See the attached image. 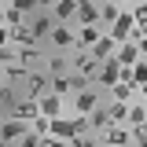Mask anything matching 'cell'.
I'll list each match as a JSON object with an SVG mask.
<instances>
[{"mask_svg": "<svg viewBox=\"0 0 147 147\" xmlns=\"http://www.w3.org/2000/svg\"><path fill=\"white\" fill-rule=\"evenodd\" d=\"M99 103H103V92L99 88H85V92H77V96L66 99V118H74V114H77V118H88Z\"/></svg>", "mask_w": 147, "mask_h": 147, "instance_id": "obj_1", "label": "cell"}, {"mask_svg": "<svg viewBox=\"0 0 147 147\" xmlns=\"http://www.w3.org/2000/svg\"><path fill=\"white\" fill-rule=\"evenodd\" d=\"M121 81V66H118V59H107V63H99V74H96V81H92V88L99 92H110L114 85Z\"/></svg>", "mask_w": 147, "mask_h": 147, "instance_id": "obj_2", "label": "cell"}, {"mask_svg": "<svg viewBox=\"0 0 147 147\" xmlns=\"http://www.w3.org/2000/svg\"><path fill=\"white\" fill-rule=\"evenodd\" d=\"M99 144L103 147H132V129L129 125H110L99 132Z\"/></svg>", "mask_w": 147, "mask_h": 147, "instance_id": "obj_3", "label": "cell"}, {"mask_svg": "<svg viewBox=\"0 0 147 147\" xmlns=\"http://www.w3.org/2000/svg\"><path fill=\"white\" fill-rule=\"evenodd\" d=\"M70 74H81V77L96 81V74H99V63H96L88 52H70Z\"/></svg>", "mask_w": 147, "mask_h": 147, "instance_id": "obj_4", "label": "cell"}, {"mask_svg": "<svg viewBox=\"0 0 147 147\" xmlns=\"http://www.w3.org/2000/svg\"><path fill=\"white\" fill-rule=\"evenodd\" d=\"M37 107H40V118H48V121L66 118V99H59V96H52V92H44V96L37 99Z\"/></svg>", "mask_w": 147, "mask_h": 147, "instance_id": "obj_5", "label": "cell"}, {"mask_svg": "<svg viewBox=\"0 0 147 147\" xmlns=\"http://www.w3.org/2000/svg\"><path fill=\"white\" fill-rule=\"evenodd\" d=\"M48 11H52V18L59 22V26H70V30H74V18H77V0H55Z\"/></svg>", "mask_w": 147, "mask_h": 147, "instance_id": "obj_6", "label": "cell"}, {"mask_svg": "<svg viewBox=\"0 0 147 147\" xmlns=\"http://www.w3.org/2000/svg\"><path fill=\"white\" fill-rule=\"evenodd\" d=\"M26 132H30V125H22L18 118H7V121H0V144L11 147V144H18Z\"/></svg>", "mask_w": 147, "mask_h": 147, "instance_id": "obj_7", "label": "cell"}, {"mask_svg": "<svg viewBox=\"0 0 147 147\" xmlns=\"http://www.w3.org/2000/svg\"><path fill=\"white\" fill-rule=\"evenodd\" d=\"M77 26H99V4H92V0H77L74 30H77Z\"/></svg>", "mask_w": 147, "mask_h": 147, "instance_id": "obj_8", "label": "cell"}, {"mask_svg": "<svg viewBox=\"0 0 147 147\" xmlns=\"http://www.w3.org/2000/svg\"><path fill=\"white\" fill-rule=\"evenodd\" d=\"M121 11H125V4H114V0H103V4H99V30L107 33L110 26H114V22L121 18Z\"/></svg>", "mask_w": 147, "mask_h": 147, "instance_id": "obj_9", "label": "cell"}, {"mask_svg": "<svg viewBox=\"0 0 147 147\" xmlns=\"http://www.w3.org/2000/svg\"><path fill=\"white\" fill-rule=\"evenodd\" d=\"M114 52H118V44H114V37H107V33H103V37H99V40L88 48V55L96 59V63H107V59H114Z\"/></svg>", "mask_w": 147, "mask_h": 147, "instance_id": "obj_10", "label": "cell"}, {"mask_svg": "<svg viewBox=\"0 0 147 147\" xmlns=\"http://www.w3.org/2000/svg\"><path fill=\"white\" fill-rule=\"evenodd\" d=\"M11 118H18L22 125L37 121V118H40V107H37V99H18V103H15V110H11Z\"/></svg>", "mask_w": 147, "mask_h": 147, "instance_id": "obj_11", "label": "cell"}, {"mask_svg": "<svg viewBox=\"0 0 147 147\" xmlns=\"http://www.w3.org/2000/svg\"><path fill=\"white\" fill-rule=\"evenodd\" d=\"M74 33H77V48H74V52H88L92 44L103 37V30H99V26H77Z\"/></svg>", "mask_w": 147, "mask_h": 147, "instance_id": "obj_12", "label": "cell"}, {"mask_svg": "<svg viewBox=\"0 0 147 147\" xmlns=\"http://www.w3.org/2000/svg\"><path fill=\"white\" fill-rule=\"evenodd\" d=\"M48 40H52V44H59L63 52H74V48H77V33H74L70 26H55Z\"/></svg>", "mask_w": 147, "mask_h": 147, "instance_id": "obj_13", "label": "cell"}, {"mask_svg": "<svg viewBox=\"0 0 147 147\" xmlns=\"http://www.w3.org/2000/svg\"><path fill=\"white\" fill-rule=\"evenodd\" d=\"M114 59H118V66H121V70H132V66L140 63V48H136V44H118Z\"/></svg>", "mask_w": 147, "mask_h": 147, "instance_id": "obj_14", "label": "cell"}, {"mask_svg": "<svg viewBox=\"0 0 147 147\" xmlns=\"http://www.w3.org/2000/svg\"><path fill=\"white\" fill-rule=\"evenodd\" d=\"M55 26H59V22L52 18V11H44V15H37L33 22L26 26V30H30L33 37H52V30H55Z\"/></svg>", "mask_w": 147, "mask_h": 147, "instance_id": "obj_15", "label": "cell"}, {"mask_svg": "<svg viewBox=\"0 0 147 147\" xmlns=\"http://www.w3.org/2000/svg\"><path fill=\"white\" fill-rule=\"evenodd\" d=\"M44 63H48V59H44L40 48H22V52H18V66H26V70H37V66L44 70Z\"/></svg>", "mask_w": 147, "mask_h": 147, "instance_id": "obj_16", "label": "cell"}, {"mask_svg": "<svg viewBox=\"0 0 147 147\" xmlns=\"http://www.w3.org/2000/svg\"><path fill=\"white\" fill-rule=\"evenodd\" d=\"M4 26L15 33V30H26V11L18 4H7V15H4Z\"/></svg>", "mask_w": 147, "mask_h": 147, "instance_id": "obj_17", "label": "cell"}, {"mask_svg": "<svg viewBox=\"0 0 147 147\" xmlns=\"http://www.w3.org/2000/svg\"><path fill=\"white\" fill-rule=\"evenodd\" d=\"M129 15L136 22V30L147 37V0H132V4H129Z\"/></svg>", "mask_w": 147, "mask_h": 147, "instance_id": "obj_18", "label": "cell"}, {"mask_svg": "<svg viewBox=\"0 0 147 147\" xmlns=\"http://www.w3.org/2000/svg\"><path fill=\"white\" fill-rule=\"evenodd\" d=\"M110 96H114V103H136V88L125 85V81H118V85L110 88Z\"/></svg>", "mask_w": 147, "mask_h": 147, "instance_id": "obj_19", "label": "cell"}, {"mask_svg": "<svg viewBox=\"0 0 147 147\" xmlns=\"http://www.w3.org/2000/svg\"><path fill=\"white\" fill-rule=\"evenodd\" d=\"M129 129H140V125H147V107L144 103H129V121H125Z\"/></svg>", "mask_w": 147, "mask_h": 147, "instance_id": "obj_20", "label": "cell"}, {"mask_svg": "<svg viewBox=\"0 0 147 147\" xmlns=\"http://www.w3.org/2000/svg\"><path fill=\"white\" fill-rule=\"evenodd\" d=\"M107 118H110V125H125L129 121V103H107Z\"/></svg>", "mask_w": 147, "mask_h": 147, "instance_id": "obj_21", "label": "cell"}, {"mask_svg": "<svg viewBox=\"0 0 147 147\" xmlns=\"http://www.w3.org/2000/svg\"><path fill=\"white\" fill-rule=\"evenodd\" d=\"M11 48H18V52H22V48H37V37L30 33V30H15V33H11Z\"/></svg>", "mask_w": 147, "mask_h": 147, "instance_id": "obj_22", "label": "cell"}, {"mask_svg": "<svg viewBox=\"0 0 147 147\" xmlns=\"http://www.w3.org/2000/svg\"><path fill=\"white\" fill-rule=\"evenodd\" d=\"M0 66H4V70H7V66H18V48H11V44L0 48Z\"/></svg>", "mask_w": 147, "mask_h": 147, "instance_id": "obj_23", "label": "cell"}, {"mask_svg": "<svg viewBox=\"0 0 147 147\" xmlns=\"http://www.w3.org/2000/svg\"><path fill=\"white\" fill-rule=\"evenodd\" d=\"M30 132H33V136H40V140H44V136L52 132V121H48V118H37V121H30Z\"/></svg>", "mask_w": 147, "mask_h": 147, "instance_id": "obj_24", "label": "cell"}, {"mask_svg": "<svg viewBox=\"0 0 147 147\" xmlns=\"http://www.w3.org/2000/svg\"><path fill=\"white\" fill-rule=\"evenodd\" d=\"M132 147H147V125L132 129Z\"/></svg>", "mask_w": 147, "mask_h": 147, "instance_id": "obj_25", "label": "cell"}, {"mask_svg": "<svg viewBox=\"0 0 147 147\" xmlns=\"http://www.w3.org/2000/svg\"><path fill=\"white\" fill-rule=\"evenodd\" d=\"M18 144H22V147H40V136H33V132H26V136H22Z\"/></svg>", "mask_w": 147, "mask_h": 147, "instance_id": "obj_26", "label": "cell"}, {"mask_svg": "<svg viewBox=\"0 0 147 147\" xmlns=\"http://www.w3.org/2000/svg\"><path fill=\"white\" fill-rule=\"evenodd\" d=\"M40 147H70V144H63V140H55V136H44Z\"/></svg>", "mask_w": 147, "mask_h": 147, "instance_id": "obj_27", "label": "cell"}, {"mask_svg": "<svg viewBox=\"0 0 147 147\" xmlns=\"http://www.w3.org/2000/svg\"><path fill=\"white\" fill-rule=\"evenodd\" d=\"M7 44H11V30H7V26H0V48H7Z\"/></svg>", "mask_w": 147, "mask_h": 147, "instance_id": "obj_28", "label": "cell"}, {"mask_svg": "<svg viewBox=\"0 0 147 147\" xmlns=\"http://www.w3.org/2000/svg\"><path fill=\"white\" fill-rule=\"evenodd\" d=\"M136 48H140V59H147V37H140V44H136Z\"/></svg>", "mask_w": 147, "mask_h": 147, "instance_id": "obj_29", "label": "cell"}, {"mask_svg": "<svg viewBox=\"0 0 147 147\" xmlns=\"http://www.w3.org/2000/svg\"><path fill=\"white\" fill-rule=\"evenodd\" d=\"M4 15H7V4L0 0V26H4Z\"/></svg>", "mask_w": 147, "mask_h": 147, "instance_id": "obj_30", "label": "cell"}, {"mask_svg": "<svg viewBox=\"0 0 147 147\" xmlns=\"http://www.w3.org/2000/svg\"><path fill=\"white\" fill-rule=\"evenodd\" d=\"M0 147H7V144H0Z\"/></svg>", "mask_w": 147, "mask_h": 147, "instance_id": "obj_31", "label": "cell"}]
</instances>
